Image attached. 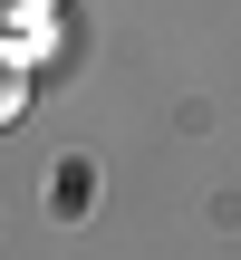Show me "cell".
<instances>
[{
	"label": "cell",
	"instance_id": "obj_1",
	"mask_svg": "<svg viewBox=\"0 0 241 260\" xmlns=\"http://www.w3.org/2000/svg\"><path fill=\"white\" fill-rule=\"evenodd\" d=\"M19 106H29V58L0 39V125H19Z\"/></svg>",
	"mask_w": 241,
	"mask_h": 260
},
{
	"label": "cell",
	"instance_id": "obj_2",
	"mask_svg": "<svg viewBox=\"0 0 241 260\" xmlns=\"http://www.w3.org/2000/svg\"><path fill=\"white\" fill-rule=\"evenodd\" d=\"M48 10H58V0H0V19H10V29H29V19H48Z\"/></svg>",
	"mask_w": 241,
	"mask_h": 260
}]
</instances>
